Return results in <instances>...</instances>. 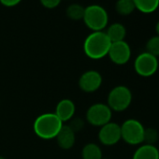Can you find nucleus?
Returning a JSON list of instances; mask_svg holds the SVG:
<instances>
[{
  "label": "nucleus",
  "instance_id": "nucleus-1",
  "mask_svg": "<svg viewBox=\"0 0 159 159\" xmlns=\"http://www.w3.org/2000/svg\"><path fill=\"white\" fill-rule=\"evenodd\" d=\"M64 123L53 112L42 113L38 116L34 122L33 129L35 134L42 139H55Z\"/></svg>",
  "mask_w": 159,
  "mask_h": 159
},
{
  "label": "nucleus",
  "instance_id": "nucleus-2",
  "mask_svg": "<svg viewBox=\"0 0 159 159\" xmlns=\"http://www.w3.org/2000/svg\"><path fill=\"white\" fill-rule=\"evenodd\" d=\"M111 41L106 32L96 31L87 36L84 42V53L91 59L98 60L108 55Z\"/></svg>",
  "mask_w": 159,
  "mask_h": 159
},
{
  "label": "nucleus",
  "instance_id": "nucleus-3",
  "mask_svg": "<svg viewBox=\"0 0 159 159\" xmlns=\"http://www.w3.org/2000/svg\"><path fill=\"white\" fill-rule=\"evenodd\" d=\"M84 21L88 28L96 31H103L108 25L109 15L107 11L100 5H90L85 8Z\"/></svg>",
  "mask_w": 159,
  "mask_h": 159
},
{
  "label": "nucleus",
  "instance_id": "nucleus-4",
  "mask_svg": "<svg viewBox=\"0 0 159 159\" xmlns=\"http://www.w3.org/2000/svg\"><path fill=\"white\" fill-rule=\"evenodd\" d=\"M145 127L137 119H127L121 125L122 139L129 145L143 143Z\"/></svg>",
  "mask_w": 159,
  "mask_h": 159
},
{
  "label": "nucleus",
  "instance_id": "nucleus-5",
  "mask_svg": "<svg viewBox=\"0 0 159 159\" xmlns=\"http://www.w3.org/2000/svg\"><path fill=\"white\" fill-rule=\"evenodd\" d=\"M132 102V93L125 85L115 86L108 96V106L113 111H125Z\"/></svg>",
  "mask_w": 159,
  "mask_h": 159
},
{
  "label": "nucleus",
  "instance_id": "nucleus-6",
  "mask_svg": "<svg viewBox=\"0 0 159 159\" xmlns=\"http://www.w3.org/2000/svg\"><path fill=\"white\" fill-rule=\"evenodd\" d=\"M158 59L152 54L144 52L139 54L134 62V68L136 73L144 78L154 75L158 69Z\"/></svg>",
  "mask_w": 159,
  "mask_h": 159
},
{
  "label": "nucleus",
  "instance_id": "nucleus-7",
  "mask_svg": "<svg viewBox=\"0 0 159 159\" xmlns=\"http://www.w3.org/2000/svg\"><path fill=\"white\" fill-rule=\"evenodd\" d=\"M111 117L112 111L104 103H96L92 105L86 112L87 122L94 126H103L111 122Z\"/></svg>",
  "mask_w": 159,
  "mask_h": 159
},
{
  "label": "nucleus",
  "instance_id": "nucleus-8",
  "mask_svg": "<svg viewBox=\"0 0 159 159\" xmlns=\"http://www.w3.org/2000/svg\"><path fill=\"white\" fill-rule=\"evenodd\" d=\"M99 141L106 146L117 144L121 139V125L116 123L110 122L100 127L98 131Z\"/></svg>",
  "mask_w": 159,
  "mask_h": 159
},
{
  "label": "nucleus",
  "instance_id": "nucleus-9",
  "mask_svg": "<svg viewBox=\"0 0 159 159\" xmlns=\"http://www.w3.org/2000/svg\"><path fill=\"white\" fill-rule=\"evenodd\" d=\"M108 55L112 63L122 66L126 64L130 60L131 48L125 40L113 42L111 45Z\"/></svg>",
  "mask_w": 159,
  "mask_h": 159
},
{
  "label": "nucleus",
  "instance_id": "nucleus-10",
  "mask_svg": "<svg viewBox=\"0 0 159 159\" xmlns=\"http://www.w3.org/2000/svg\"><path fill=\"white\" fill-rule=\"evenodd\" d=\"M102 84V76L97 70H88L84 72L79 80V86L85 93H94L100 88Z\"/></svg>",
  "mask_w": 159,
  "mask_h": 159
},
{
  "label": "nucleus",
  "instance_id": "nucleus-11",
  "mask_svg": "<svg viewBox=\"0 0 159 159\" xmlns=\"http://www.w3.org/2000/svg\"><path fill=\"white\" fill-rule=\"evenodd\" d=\"M75 111H76V107L74 102L71 99L65 98L58 102L54 113L63 123H65L72 120L75 114Z\"/></svg>",
  "mask_w": 159,
  "mask_h": 159
},
{
  "label": "nucleus",
  "instance_id": "nucleus-12",
  "mask_svg": "<svg viewBox=\"0 0 159 159\" xmlns=\"http://www.w3.org/2000/svg\"><path fill=\"white\" fill-rule=\"evenodd\" d=\"M57 144L60 148L64 150H69L74 146L76 136L75 132L69 127V125H63L59 133L55 138Z\"/></svg>",
  "mask_w": 159,
  "mask_h": 159
},
{
  "label": "nucleus",
  "instance_id": "nucleus-13",
  "mask_svg": "<svg viewBox=\"0 0 159 159\" xmlns=\"http://www.w3.org/2000/svg\"><path fill=\"white\" fill-rule=\"evenodd\" d=\"M132 159H159V150L154 145L143 143L135 151Z\"/></svg>",
  "mask_w": 159,
  "mask_h": 159
},
{
  "label": "nucleus",
  "instance_id": "nucleus-14",
  "mask_svg": "<svg viewBox=\"0 0 159 159\" xmlns=\"http://www.w3.org/2000/svg\"><path fill=\"white\" fill-rule=\"evenodd\" d=\"M106 34L111 43L123 41L125 40V38L126 36V29L124 25L120 23H114L108 27Z\"/></svg>",
  "mask_w": 159,
  "mask_h": 159
},
{
  "label": "nucleus",
  "instance_id": "nucleus-15",
  "mask_svg": "<svg viewBox=\"0 0 159 159\" xmlns=\"http://www.w3.org/2000/svg\"><path fill=\"white\" fill-rule=\"evenodd\" d=\"M136 10L142 13L154 12L159 7V0H133Z\"/></svg>",
  "mask_w": 159,
  "mask_h": 159
},
{
  "label": "nucleus",
  "instance_id": "nucleus-16",
  "mask_svg": "<svg viewBox=\"0 0 159 159\" xmlns=\"http://www.w3.org/2000/svg\"><path fill=\"white\" fill-rule=\"evenodd\" d=\"M83 159H102V151L96 143L86 144L82 151Z\"/></svg>",
  "mask_w": 159,
  "mask_h": 159
},
{
  "label": "nucleus",
  "instance_id": "nucleus-17",
  "mask_svg": "<svg viewBox=\"0 0 159 159\" xmlns=\"http://www.w3.org/2000/svg\"><path fill=\"white\" fill-rule=\"evenodd\" d=\"M115 9L117 12L123 16H127L136 10L133 0H117Z\"/></svg>",
  "mask_w": 159,
  "mask_h": 159
},
{
  "label": "nucleus",
  "instance_id": "nucleus-18",
  "mask_svg": "<svg viewBox=\"0 0 159 159\" xmlns=\"http://www.w3.org/2000/svg\"><path fill=\"white\" fill-rule=\"evenodd\" d=\"M84 10H85V8H84L80 4H71L70 6H68L66 8V12L67 17L70 18L71 20L79 21V20L84 19Z\"/></svg>",
  "mask_w": 159,
  "mask_h": 159
},
{
  "label": "nucleus",
  "instance_id": "nucleus-19",
  "mask_svg": "<svg viewBox=\"0 0 159 159\" xmlns=\"http://www.w3.org/2000/svg\"><path fill=\"white\" fill-rule=\"evenodd\" d=\"M159 139V132L156 128L148 127L144 130V137H143V143L149 145H154ZM142 143V144H143Z\"/></svg>",
  "mask_w": 159,
  "mask_h": 159
},
{
  "label": "nucleus",
  "instance_id": "nucleus-20",
  "mask_svg": "<svg viewBox=\"0 0 159 159\" xmlns=\"http://www.w3.org/2000/svg\"><path fill=\"white\" fill-rule=\"evenodd\" d=\"M146 52L155 57L159 56V36H153L146 43Z\"/></svg>",
  "mask_w": 159,
  "mask_h": 159
},
{
  "label": "nucleus",
  "instance_id": "nucleus-21",
  "mask_svg": "<svg viewBox=\"0 0 159 159\" xmlns=\"http://www.w3.org/2000/svg\"><path fill=\"white\" fill-rule=\"evenodd\" d=\"M61 2V0H40V3L43 7L47 9H54Z\"/></svg>",
  "mask_w": 159,
  "mask_h": 159
},
{
  "label": "nucleus",
  "instance_id": "nucleus-22",
  "mask_svg": "<svg viewBox=\"0 0 159 159\" xmlns=\"http://www.w3.org/2000/svg\"><path fill=\"white\" fill-rule=\"evenodd\" d=\"M84 125V123H83V120H81L80 118H76V119H73L71 124L69 125V127L76 133L77 131L81 130L82 127Z\"/></svg>",
  "mask_w": 159,
  "mask_h": 159
},
{
  "label": "nucleus",
  "instance_id": "nucleus-23",
  "mask_svg": "<svg viewBox=\"0 0 159 159\" xmlns=\"http://www.w3.org/2000/svg\"><path fill=\"white\" fill-rule=\"evenodd\" d=\"M22 0H0V3H1L3 6L5 7H14L16 5H18Z\"/></svg>",
  "mask_w": 159,
  "mask_h": 159
},
{
  "label": "nucleus",
  "instance_id": "nucleus-24",
  "mask_svg": "<svg viewBox=\"0 0 159 159\" xmlns=\"http://www.w3.org/2000/svg\"><path fill=\"white\" fill-rule=\"evenodd\" d=\"M155 31H156V33H157V36H159V21L156 23V25H155Z\"/></svg>",
  "mask_w": 159,
  "mask_h": 159
},
{
  "label": "nucleus",
  "instance_id": "nucleus-25",
  "mask_svg": "<svg viewBox=\"0 0 159 159\" xmlns=\"http://www.w3.org/2000/svg\"><path fill=\"white\" fill-rule=\"evenodd\" d=\"M0 159H6V158H4L3 156H0Z\"/></svg>",
  "mask_w": 159,
  "mask_h": 159
},
{
  "label": "nucleus",
  "instance_id": "nucleus-26",
  "mask_svg": "<svg viewBox=\"0 0 159 159\" xmlns=\"http://www.w3.org/2000/svg\"><path fill=\"white\" fill-rule=\"evenodd\" d=\"M102 159H110V158H102Z\"/></svg>",
  "mask_w": 159,
  "mask_h": 159
}]
</instances>
